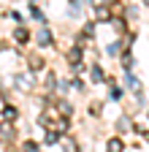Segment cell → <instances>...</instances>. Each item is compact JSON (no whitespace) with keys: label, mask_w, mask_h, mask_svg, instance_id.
Masks as SVG:
<instances>
[{"label":"cell","mask_w":149,"mask_h":152,"mask_svg":"<svg viewBox=\"0 0 149 152\" xmlns=\"http://www.w3.org/2000/svg\"><path fill=\"white\" fill-rule=\"evenodd\" d=\"M103 3H114V0H103Z\"/></svg>","instance_id":"5bb4252c"},{"label":"cell","mask_w":149,"mask_h":152,"mask_svg":"<svg viewBox=\"0 0 149 152\" xmlns=\"http://www.w3.org/2000/svg\"><path fill=\"white\" fill-rule=\"evenodd\" d=\"M108 149H111V152H119V149H122V141H119V139H108Z\"/></svg>","instance_id":"8992f818"},{"label":"cell","mask_w":149,"mask_h":152,"mask_svg":"<svg viewBox=\"0 0 149 152\" xmlns=\"http://www.w3.org/2000/svg\"><path fill=\"white\" fill-rule=\"evenodd\" d=\"M68 63H71V65H79V63H81V49H71V52H68Z\"/></svg>","instance_id":"6da1fadb"},{"label":"cell","mask_w":149,"mask_h":152,"mask_svg":"<svg viewBox=\"0 0 149 152\" xmlns=\"http://www.w3.org/2000/svg\"><path fill=\"white\" fill-rule=\"evenodd\" d=\"M119 130H130V120H122L119 122Z\"/></svg>","instance_id":"4fadbf2b"},{"label":"cell","mask_w":149,"mask_h":152,"mask_svg":"<svg viewBox=\"0 0 149 152\" xmlns=\"http://www.w3.org/2000/svg\"><path fill=\"white\" fill-rule=\"evenodd\" d=\"M63 147H68V149H76V141H73V139H68V136H65V139H63Z\"/></svg>","instance_id":"8fae6325"},{"label":"cell","mask_w":149,"mask_h":152,"mask_svg":"<svg viewBox=\"0 0 149 152\" xmlns=\"http://www.w3.org/2000/svg\"><path fill=\"white\" fill-rule=\"evenodd\" d=\"M122 68H125V71L133 68V57H130V54H125V57H122Z\"/></svg>","instance_id":"ba28073f"},{"label":"cell","mask_w":149,"mask_h":152,"mask_svg":"<svg viewBox=\"0 0 149 152\" xmlns=\"http://www.w3.org/2000/svg\"><path fill=\"white\" fill-rule=\"evenodd\" d=\"M60 136H63L60 130H49V133H46V144H54V141H57Z\"/></svg>","instance_id":"277c9868"},{"label":"cell","mask_w":149,"mask_h":152,"mask_svg":"<svg viewBox=\"0 0 149 152\" xmlns=\"http://www.w3.org/2000/svg\"><path fill=\"white\" fill-rule=\"evenodd\" d=\"M38 44H41V46H49V44H52V33H49L46 27L38 33Z\"/></svg>","instance_id":"7a4b0ae2"},{"label":"cell","mask_w":149,"mask_h":152,"mask_svg":"<svg viewBox=\"0 0 149 152\" xmlns=\"http://www.w3.org/2000/svg\"><path fill=\"white\" fill-rule=\"evenodd\" d=\"M54 117H57V109H46V111L41 114V120H44V122H49V120H54Z\"/></svg>","instance_id":"5b68a950"},{"label":"cell","mask_w":149,"mask_h":152,"mask_svg":"<svg viewBox=\"0 0 149 152\" xmlns=\"http://www.w3.org/2000/svg\"><path fill=\"white\" fill-rule=\"evenodd\" d=\"M30 65H33V71H38V68H44V60H41V57H33Z\"/></svg>","instance_id":"9c48e42d"},{"label":"cell","mask_w":149,"mask_h":152,"mask_svg":"<svg viewBox=\"0 0 149 152\" xmlns=\"http://www.w3.org/2000/svg\"><path fill=\"white\" fill-rule=\"evenodd\" d=\"M92 79H95V82H100V79H103V73H100V68H98V65L92 68Z\"/></svg>","instance_id":"7c38bea8"},{"label":"cell","mask_w":149,"mask_h":152,"mask_svg":"<svg viewBox=\"0 0 149 152\" xmlns=\"http://www.w3.org/2000/svg\"><path fill=\"white\" fill-rule=\"evenodd\" d=\"M127 84H130V90H136V92L141 90V84H138V79H133V76H127Z\"/></svg>","instance_id":"30bf717a"},{"label":"cell","mask_w":149,"mask_h":152,"mask_svg":"<svg viewBox=\"0 0 149 152\" xmlns=\"http://www.w3.org/2000/svg\"><path fill=\"white\" fill-rule=\"evenodd\" d=\"M14 38H16V44H27V30H25V27H19V30L14 33Z\"/></svg>","instance_id":"3957f363"},{"label":"cell","mask_w":149,"mask_h":152,"mask_svg":"<svg viewBox=\"0 0 149 152\" xmlns=\"http://www.w3.org/2000/svg\"><path fill=\"white\" fill-rule=\"evenodd\" d=\"M3 117H6V120H14V117H16V109H14V106H6V109H3Z\"/></svg>","instance_id":"52a82bcc"},{"label":"cell","mask_w":149,"mask_h":152,"mask_svg":"<svg viewBox=\"0 0 149 152\" xmlns=\"http://www.w3.org/2000/svg\"><path fill=\"white\" fill-rule=\"evenodd\" d=\"M146 3H149V0H146Z\"/></svg>","instance_id":"9a60e30c"}]
</instances>
